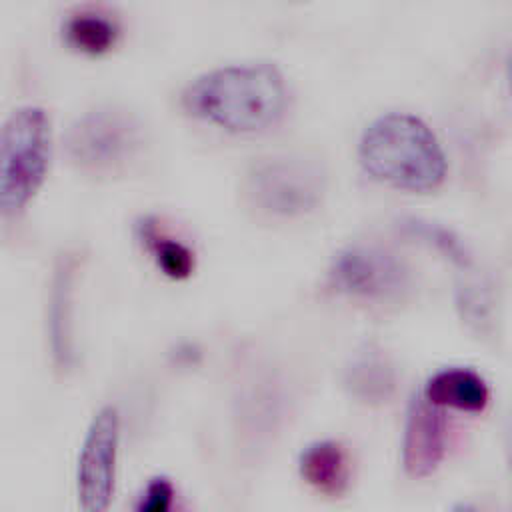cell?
<instances>
[{
    "label": "cell",
    "instance_id": "cell-3",
    "mask_svg": "<svg viewBox=\"0 0 512 512\" xmlns=\"http://www.w3.org/2000/svg\"><path fill=\"white\" fill-rule=\"evenodd\" d=\"M52 154L50 116L40 106L16 108L0 138V206L18 214L40 190Z\"/></svg>",
    "mask_w": 512,
    "mask_h": 512
},
{
    "label": "cell",
    "instance_id": "cell-10",
    "mask_svg": "<svg viewBox=\"0 0 512 512\" xmlns=\"http://www.w3.org/2000/svg\"><path fill=\"white\" fill-rule=\"evenodd\" d=\"M298 468L304 482L326 496H340L350 484V458L336 440H320L306 446Z\"/></svg>",
    "mask_w": 512,
    "mask_h": 512
},
{
    "label": "cell",
    "instance_id": "cell-6",
    "mask_svg": "<svg viewBox=\"0 0 512 512\" xmlns=\"http://www.w3.org/2000/svg\"><path fill=\"white\" fill-rule=\"evenodd\" d=\"M120 418L114 406L100 408L86 430L76 470L78 502L86 512L110 506L116 480Z\"/></svg>",
    "mask_w": 512,
    "mask_h": 512
},
{
    "label": "cell",
    "instance_id": "cell-11",
    "mask_svg": "<svg viewBox=\"0 0 512 512\" xmlns=\"http://www.w3.org/2000/svg\"><path fill=\"white\" fill-rule=\"evenodd\" d=\"M424 396L440 408L482 412L488 406L490 390L486 382L468 368H444L426 382Z\"/></svg>",
    "mask_w": 512,
    "mask_h": 512
},
{
    "label": "cell",
    "instance_id": "cell-2",
    "mask_svg": "<svg viewBox=\"0 0 512 512\" xmlns=\"http://www.w3.org/2000/svg\"><path fill=\"white\" fill-rule=\"evenodd\" d=\"M358 158L368 176L408 192H430L446 176L440 140L422 118L406 112L370 122L362 132Z\"/></svg>",
    "mask_w": 512,
    "mask_h": 512
},
{
    "label": "cell",
    "instance_id": "cell-14",
    "mask_svg": "<svg viewBox=\"0 0 512 512\" xmlns=\"http://www.w3.org/2000/svg\"><path fill=\"white\" fill-rule=\"evenodd\" d=\"M138 238L168 278L184 280L194 272V252L184 242L170 236L154 216H146L138 222Z\"/></svg>",
    "mask_w": 512,
    "mask_h": 512
},
{
    "label": "cell",
    "instance_id": "cell-7",
    "mask_svg": "<svg viewBox=\"0 0 512 512\" xmlns=\"http://www.w3.org/2000/svg\"><path fill=\"white\" fill-rule=\"evenodd\" d=\"M330 282L338 292L382 300L398 296L408 286L406 266L388 250L354 244L338 252L330 266Z\"/></svg>",
    "mask_w": 512,
    "mask_h": 512
},
{
    "label": "cell",
    "instance_id": "cell-8",
    "mask_svg": "<svg viewBox=\"0 0 512 512\" xmlns=\"http://www.w3.org/2000/svg\"><path fill=\"white\" fill-rule=\"evenodd\" d=\"M446 454V420L442 408L424 394L410 402L402 438V466L408 476L432 474Z\"/></svg>",
    "mask_w": 512,
    "mask_h": 512
},
{
    "label": "cell",
    "instance_id": "cell-1",
    "mask_svg": "<svg viewBox=\"0 0 512 512\" xmlns=\"http://www.w3.org/2000/svg\"><path fill=\"white\" fill-rule=\"evenodd\" d=\"M182 108L196 120L234 134L272 128L288 108V86L270 62L232 64L196 76L182 90Z\"/></svg>",
    "mask_w": 512,
    "mask_h": 512
},
{
    "label": "cell",
    "instance_id": "cell-13",
    "mask_svg": "<svg viewBox=\"0 0 512 512\" xmlns=\"http://www.w3.org/2000/svg\"><path fill=\"white\" fill-rule=\"evenodd\" d=\"M64 40L76 52L86 56H102L110 52L120 36V26L110 14L98 8H80L64 22Z\"/></svg>",
    "mask_w": 512,
    "mask_h": 512
},
{
    "label": "cell",
    "instance_id": "cell-9",
    "mask_svg": "<svg viewBox=\"0 0 512 512\" xmlns=\"http://www.w3.org/2000/svg\"><path fill=\"white\" fill-rule=\"evenodd\" d=\"M78 272V256L64 252L58 256L50 280L48 308H46V326L50 340L52 362L60 372H68L74 366V280Z\"/></svg>",
    "mask_w": 512,
    "mask_h": 512
},
{
    "label": "cell",
    "instance_id": "cell-12",
    "mask_svg": "<svg viewBox=\"0 0 512 512\" xmlns=\"http://www.w3.org/2000/svg\"><path fill=\"white\" fill-rule=\"evenodd\" d=\"M344 382L348 392L360 402L382 404L396 388V372L384 354L378 350H366L346 368Z\"/></svg>",
    "mask_w": 512,
    "mask_h": 512
},
{
    "label": "cell",
    "instance_id": "cell-5",
    "mask_svg": "<svg viewBox=\"0 0 512 512\" xmlns=\"http://www.w3.org/2000/svg\"><path fill=\"white\" fill-rule=\"evenodd\" d=\"M246 200L262 214L294 218L312 212L326 192L322 164L304 154L254 160L244 174Z\"/></svg>",
    "mask_w": 512,
    "mask_h": 512
},
{
    "label": "cell",
    "instance_id": "cell-16",
    "mask_svg": "<svg viewBox=\"0 0 512 512\" xmlns=\"http://www.w3.org/2000/svg\"><path fill=\"white\" fill-rule=\"evenodd\" d=\"M172 498H174L172 482L164 476H156L146 484V488L136 504V510L138 512H166L170 508Z\"/></svg>",
    "mask_w": 512,
    "mask_h": 512
},
{
    "label": "cell",
    "instance_id": "cell-4",
    "mask_svg": "<svg viewBox=\"0 0 512 512\" xmlns=\"http://www.w3.org/2000/svg\"><path fill=\"white\" fill-rule=\"evenodd\" d=\"M144 146L140 120L120 106H96L64 134L68 160L82 172L110 176L126 170Z\"/></svg>",
    "mask_w": 512,
    "mask_h": 512
},
{
    "label": "cell",
    "instance_id": "cell-17",
    "mask_svg": "<svg viewBox=\"0 0 512 512\" xmlns=\"http://www.w3.org/2000/svg\"><path fill=\"white\" fill-rule=\"evenodd\" d=\"M506 78H508V88H510V94H512V52H510L508 66H506Z\"/></svg>",
    "mask_w": 512,
    "mask_h": 512
},
{
    "label": "cell",
    "instance_id": "cell-15",
    "mask_svg": "<svg viewBox=\"0 0 512 512\" xmlns=\"http://www.w3.org/2000/svg\"><path fill=\"white\" fill-rule=\"evenodd\" d=\"M402 230L422 242H426L428 246H434L440 254H444L446 258H450L452 262L460 264V266H468L470 264V256L466 252V248L462 246V242L444 226L434 224V222H426L420 218H406L402 220Z\"/></svg>",
    "mask_w": 512,
    "mask_h": 512
}]
</instances>
